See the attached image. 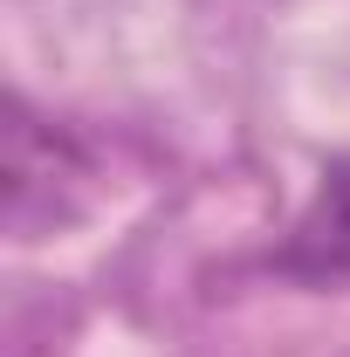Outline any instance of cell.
<instances>
[{
	"label": "cell",
	"mask_w": 350,
	"mask_h": 357,
	"mask_svg": "<svg viewBox=\"0 0 350 357\" xmlns=\"http://www.w3.org/2000/svg\"><path fill=\"white\" fill-rule=\"evenodd\" d=\"M275 268L296 275V282H323V289H344L350 282V165H337L316 185V199L296 220L289 248L275 255Z\"/></svg>",
	"instance_id": "6da1fadb"
}]
</instances>
